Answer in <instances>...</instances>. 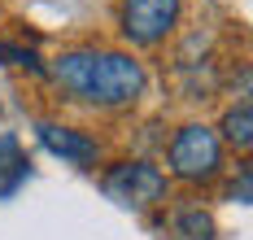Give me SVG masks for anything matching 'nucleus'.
I'll return each instance as SVG.
<instances>
[{"label":"nucleus","mask_w":253,"mask_h":240,"mask_svg":"<svg viewBox=\"0 0 253 240\" xmlns=\"http://www.w3.org/2000/svg\"><path fill=\"white\" fill-rule=\"evenodd\" d=\"M48 75L70 101H83L96 109H126L149 87L144 66L118 48H70L52 61Z\"/></svg>","instance_id":"f257e3e1"},{"label":"nucleus","mask_w":253,"mask_h":240,"mask_svg":"<svg viewBox=\"0 0 253 240\" xmlns=\"http://www.w3.org/2000/svg\"><path fill=\"white\" fill-rule=\"evenodd\" d=\"M166 170L175 175L179 184H210L223 170V140L214 127L205 122H188L170 135L166 149Z\"/></svg>","instance_id":"f03ea898"},{"label":"nucleus","mask_w":253,"mask_h":240,"mask_svg":"<svg viewBox=\"0 0 253 240\" xmlns=\"http://www.w3.org/2000/svg\"><path fill=\"white\" fill-rule=\"evenodd\" d=\"M179 13H183V0H123L118 31L135 48H157L175 35Z\"/></svg>","instance_id":"7ed1b4c3"},{"label":"nucleus","mask_w":253,"mask_h":240,"mask_svg":"<svg viewBox=\"0 0 253 240\" xmlns=\"http://www.w3.org/2000/svg\"><path fill=\"white\" fill-rule=\"evenodd\" d=\"M101 188L123 210H153L166 197V175L153 161H118L114 170H105Z\"/></svg>","instance_id":"20e7f679"},{"label":"nucleus","mask_w":253,"mask_h":240,"mask_svg":"<svg viewBox=\"0 0 253 240\" xmlns=\"http://www.w3.org/2000/svg\"><path fill=\"white\" fill-rule=\"evenodd\" d=\"M35 135H40V144L48 149L52 158L70 161V166H92V161H96V153H101V144H96L87 131L61 127V122H52V118L35 122Z\"/></svg>","instance_id":"39448f33"},{"label":"nucleus","mask_w":253,"mask_h":240,"mask_svg":"<svg viewBox=\"0 0 253 240\" xmlns=\"http://www.w3.org/2000/svg\"><path fill=\"white\" fill-rule=\"evenodd\" d=\"M26 170H31V161L22 158V144H18V135L4 131V135H0V197H13V192L22 188Z\"/></svg>","instance_id":"423d86ee"},{"label":"nucleus","mask_w":253,"mask_h":240,"mask_svg":"<svg viewBox=\"0 0 253 240\" xmlns=\"http://www.w3.org/2000/svg\"><path fill=\"white\" fill-rule=\"evenodd\" d=\"M218 140L231 144V149H240V153L253 144V109H249V101H240V105H231L223 114V135Z\"/></svg>","instance_id":"0eeeda50"},{"label":"nucleus","mask_w":253,"mask_h":240,"mask_svg":"<svg viewBox=\"0 0 253 240\" xmlns=\"http://www.w3.org/2000/svg\"><path fill=\"white\" fill-rule=\"evenodd\" d=\"M175 232L183 240H214V218L205 210H183L175 218Z\"/></svg>","instance_id":"6e6552de"},{"label":"nucleus","mask_w":253,"mask_h":240,"mask_svg":"<svg viewBox=\"0 0 253 240\" xmlns=\"http://www.w3.org/2000/svg\"><path fill=\"white\" fill-rule=\"evenodd\" d=\"M0 57H4L9 66H22V70H31V75H48L35 48H22V44H4V40H0Z\"/></svg>","instance_id":"1a4fd4ad"},{"label":"nucleus","mask_w":253,"mask_h":240,"mask_svg":"<svg viewBox=\"0 0 253 240\" xmlns=\"http://www.w3.org/2000/svg\"><path fill=\"white\" fill-rule=\"evenodd\" d=\"M249 179H253V170H249V166H240V184H231V201L249 205Z\"/></svg>","instance_id":"9d476101"}]
</instances>
